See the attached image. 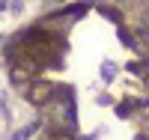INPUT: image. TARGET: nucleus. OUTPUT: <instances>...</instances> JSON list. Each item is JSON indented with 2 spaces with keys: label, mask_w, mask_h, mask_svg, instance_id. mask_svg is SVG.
<instances>
[{
  "label": "nucleus",
  "mask_w": 149,
  "mask_h": 140,
  "mask_svg": "<svg viewBox=\"0 0 149 140\" xmlns=\"http://www.w3.org/2000/svg\"><path fill=\"white\" fill-rule=\"evenodd\" d=\"M51 140H72L69 134H63V131H57V134H51Z\"/></svg>",
  "instance_id": "obj_2"
},
{
  "label": "nucleus",
  "mask_w": 149,
  "mask_h": 140,
  "mask_svg": "<svg viewBox=\"0 0 149 140\" xmlns=\"http://www.w3.org/2000/svg\"><path fill=\"white\" fill-rule=\"evenodd\" d=\"M51 93H54V86H51V84H48V81H39V84H36V86H33V90L27 93V98L33 101V104H42V101H45L48 95H51Z\"/></svg>",
  "instance_id": "obj_1"
}]
</instances>
